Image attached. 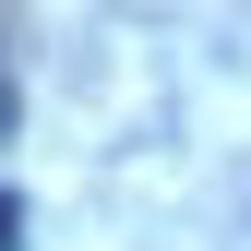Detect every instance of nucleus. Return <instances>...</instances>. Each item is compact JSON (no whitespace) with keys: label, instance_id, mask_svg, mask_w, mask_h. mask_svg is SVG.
I'll list each match as a JSON object with an SVG mask.
<instances>
[{"label":"nucleus","instance_id":"f257e3e1","mask_svg":"<svg viewBox=\"0 0 251 251\" xmlns=\"http://www.w3.org/2000/svg\"><path fill=\"white\" fill-rule=\"evenodd\" d=\"M0 144H12V84H0Z\"/></svg>","mask_w":251,"mask_h":251}]
</instances>
